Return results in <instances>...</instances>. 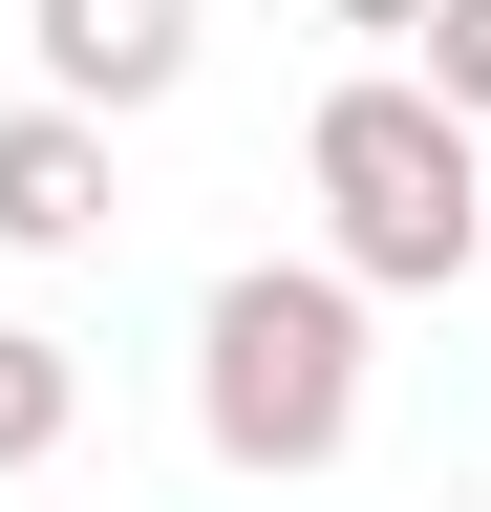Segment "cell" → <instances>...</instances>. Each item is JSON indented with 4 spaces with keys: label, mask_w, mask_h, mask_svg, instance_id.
Instances as JSON below:
<instances>
[{
    "label": "cell",
    "mask_w": 491,
    "mask_h": 512,
    "mask_svg": "<svg viewBox=\"0 0 491 512\" xmlns=\"http://www.w3.org/2000/svg\"><path fill=\"white\" fill-rule=\"evenodd\" d=\"M299 192H321V278L385 320V299H470L491 278V150L406 64H342L321 128H299Z\"/></svg>",
    "instance_id": "obj_1"
},
{
    "label": "cell",
    "mask_w": 491,
    "mask_h": 512,
    "mask_svg": "<svg viewBox=\"0 0 491 512\" xmlns=\"http://www.w3.org/2000/svg\"><path fill=\"white\" fill-rule=\"evenodd\" d=\"M193 448L257 470V491H321L363 448V299L321 256H235L193 299Z\"/></svg>",
    "instance_id": "obj_2"
},
{
    "label": "cell",
    "mask_w": 491,
    "mask_h": 512,
    "mask_svg": "<svg viewBox=\"0 0 491 512\" xmlns=\"http://www.w3.org/2000/svg\"><path fill=\"white\" fill-rule=\"evenodd\" d=\"M22 43H43V107H86V128H150L171 86H193V0H22Z\"/></svg>",
    "instance_id": "obj_3"
},
{
    "label": "cell",
    "mask_w": 491,
    "mask_h": 512,
    "mask_svg": "<svg viewBox=\"0 0 491 512\" xmlns=\"http://www.w3.org/2000/svg\"><path fill=\"white\" fill-rule=\"evenodd\" d=\"M107 214H129V171H107L86 107H0V256H107Z\"/></svg>",
    "instance_id": "obj_4"
},
{
    "label": "cell",
    "mask_w": 491,
    "mask_h": 512,
    "mask_svg": "<svg viewBox=\"0 0 491 512\" xmlns=\"http://www.w3.org/2000/svg\"><path fill=\"white\" fill-rule=\"evenodd\" d=\"M65 427H86V363L43 342V320H0V491H22V470H65Z\"/></svg>",
    "instance_id": "obj_5"
},
{
    "label": "cell",
    "mask_w": 491,
    "mask_h": 512,
    "mask_svg": "<svg viewBox=\"0 0 491 512\" xmlns=\"http://www.w3.org/2000/svg\"><path fill=\"white\" fill-rule=\"evenodd\" d=\"M406 86H427V107L491 150V0H427V22H406Z\"/></svg>",
    "instance_id": "obj_6"
},
{
    "label": "cell",
    "mask_w": 491,
    "mask_h": 512,
    "mask_svg": "<svg viewBox=\"0 0 491 512\" xmlns=\"http://www.w3.org/2000/svg\"><path fill=\"white\" fill-rule=\"evenodd\" d=\"M321 22H342L363 64H406V22H427V0H321Z\"/></svg>",
    "instance_id": "obj_7"
}]
</instances>
